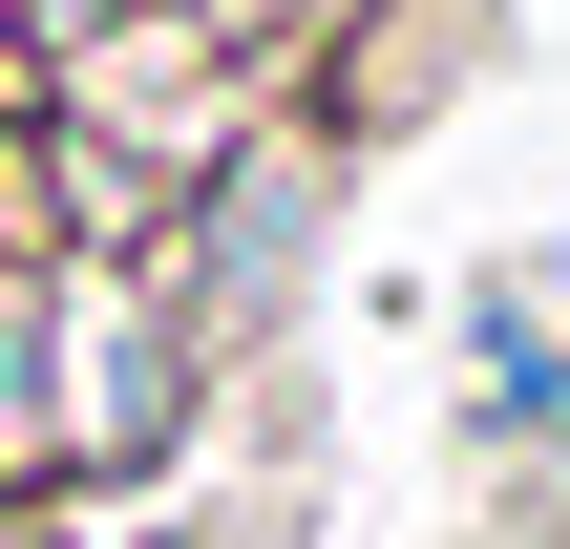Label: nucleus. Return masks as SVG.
I'll return each mask as SVG.
<instances>
[{
  "label": "nucleus",
  "instance_id": "2",
  "mask_svg": "<svg viewBox=\"0 0 570 549\" xmlns=\"http://www.w3.org/2000/svg\"><path fill=\"white\" fill-rule=\"evenodd\" d=\"M317 212H338V169H317V148H233V169L169 212V233H190V275H169V296H190V339L275 317V296L317 275Z\"/></svg>",
  "mask_w": 570,
  "mask_h": 549
},
{
  "label": "nucleus",
  "instance_id": "1",
  "mask_svg": "<svg viewBox=\"0 0 570 549\" xmlns=\"http://www.w3.org/2000/svg\"><path fill=\"white\" fill-rule=\"evenodd\" d=\"M190 402H212V339H190V296L127 254V275H63V465L85 487H148L169 444H190Z\"/></svg>",
  "mask_w": 570,
  "mask_h": 549
},
{
  "label": "nucleus",
  "instance_id": "3",
  "mask_svg": "<svg viewBox=\"0 0 570 549\" xmlns=\"http://www.w3.org/2000/svg\"><path fill=\"white\" fill-rule=\"evenodd\" d=\"M63 465V254H0V487Z\"/></svg>",
  "mask_w": 570,
  "mask_h": 549
}]
</instances>
